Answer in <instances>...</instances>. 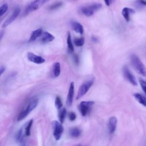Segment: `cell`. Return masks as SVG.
<instances>
[{"label": "cell", "mask_w": 146, "mask_h": 146, "mask_svg": "<svg viewBox=\"0 0 146 146\" xmlns=\"http://www.w3.org/2000/svg\"><path fill=\"white\" fill-rule=\"evenodd\" d=\"M67 48L68 51L70 52H73L74 51V46L72 44L71 36L70 32L68 33L67 36Z\"/></svg>", "instance_id": "20"}, {"label": "cell", "mask_w": 146, "mask_h": 146, "mask_svg": "<svg viewBox=\"0 0 146 146\" xmlns=\"http://www.w3.org/2000/svg\"><path fill=\"white\" fill-rule=\"evenodd\" d=\"M133 96L140 104L146 107V98L144 95L139 93H135L133 94Z\"/></svg>", "instance_id": "17"}, {"label": "cell", "mask_w": 146, "mask_h": 146, "mask_svg": "<svg viewBox=\"0 0 146 146\" xmlns=\"http://www.w3.org/2000/svg\"><path fill=\"white\" fill-rule=\"evenodd\" d=\"M8 9V6L6 3L3 4L0 7V15L1 17L3 16V15L7 11Z\"/></svg>", "instance_id": "26"}, {"label": "cell", "mask_w": 146, "mask_h": 146, "mask_svg": "<svg viewBox=\"0 0 146 146\" xmlns=\"http://www.w3.org/2000/svg\"><path fill=\"white\" fill-rule=\"evenodd\" d=\"M131 63L136 72L146 77V68L137 55L132 54L131 56Z\"/></svg>", "instance_id": "1"}, {"label": "cell", "mask_w": 146, "mask_h": 146, "mask_svg": "<svg viewBox=\"0 0 146 146\" xmlns=\"http://www.w3.org/2000/svg\"><path fill=\"white\" fill-rule=\"evenodd\" d=\"M123 74L124 78L133 86H136L137 85V81L136 80L135 77L133 76V75L131 73V72L129 71V68L125 66L123 68Z\"/></svg>", "instance_id": "9"}, {"label": "cell", "mask_w": 146, "mask_h": 146, "mask_svg": "<svg viewBox=\"0 0 146 146\" xmlns=\"http://www.w3.org/2000/svg\"><path fill=\"white\" fill-rule=\"evenodd\" d=\"M33 120L31 119L26 124V126H25V129H24V131H25V133L26 136H30V134H31L30 131H31V126L33 125Z\"/></svg>", "instance_id": "22"}, {"label": "cell", "mask_w": 146, "mask_h": 146, "mask_svg": "<svg viewBox=\"0 0 146 146\" xmlns=\"http://www.w3.org/2000/svg\"><path fill=\"white\" fill-rule=\"evenodd\" d=\"M93 83H94L93 80H89L83 83L79 88V90L76 97V99L78 100L80 99L82 97H83L88 91L91 87L92 86Z\"/></svg>", "instance_id": "5"}, {"label": "cell", "mask_w": 146, "mask_h": 146, "mask_svg": "<svg viewBox=\"0 0 146 146\" xmlns=\"http://www.w3.org/2000/svg\"><path fill=\"white\" fill-rule=\"evenodd\" d=\"M5 70H6V68L4 66H2L1 67V68H0V74H1V75H2V74L5 71Z\"/></svg>", "instance_id": "32"}, {"label": "cell", "mask_w": 146, "mask_h": 146, "mask_svg": "<svg viewBox=\"0 0 146 146\" xmlns=\"http://www.w3.org/2000/svg\"><path fill=\"white\" fill-rule=\"evenodd\" d=\"M51 125L53 129V135L54 138L56 140H60L64 131L62 123L58 121L54 120L51 123Z\"/></svg>", "instance_id": "3"}, {"label": "cell", "mask_w": 146, "mask_h": 146, "mask_svg": "<svg viewBox=\"0 0 146 146\" xmlns=\"http://www.w3.org/2000/svg\"><path fill=\"white\" fill-rule=\"evenodd\" d=\"M38 99H35L32 100L26 107V108L22 110L19 113L17 117V121H21L24 119L38 105Z\"/></svg>", "instance_id": "2"}, {"label": "cell", "mask_w": 146, "mask_h": 146, "mask_svg": "<svg viewBox=\"0 0 146 146\" xmlns=\"http://www.w3.org/2000/svg\"><path fill=\"white\" fill-rule=\"evenodd\" d=\"M62 5V3L61 2H58L55 3H53L52 5H51L49 7V9L51 10H55L59 7H60Z\"/></svg>", "instance_id": "27"}, {"label": "cell", "mask_w": 146, "mask_h": 146, "mask_svg": "<svg viewBox=\"0 0 146 146\" xmlns=\"http://www.w3.org/2000/svg\"><path fill=\"white\" fill-rule=\"evenodd\" d=\"M81 134V131L79 128L74 127L70 130V135L74 138L79 137Z\"/></svg>", "instance_id": "21"}, {"label": "cell", "mask_w": 146, "mask_h": 146, "mask_svg": "<svg viewBox=\"0 0 146 146\" xmlns=\"http://www.w3.org/2000/svg\"><path fill=\"white\" fill-rule=\"evenodd\" d=\"M55 39V37L53 35L50 34V33L46 31L43 32V34L41 36V42L44 43H48L52 42Z\"/></svg>", "instance_id": "15"}, {"label": "cell", "mask_w": 146, "mask_h": 146, "mask_svg": "<svg viewBox=\"0 0 146 146\" xmlns=\"http://www.w3.org/2000/svg\"><path fill=\"white\" fill-rule=\"evenodd\" d=\"M104 1L107 6H110L113 2V0H104Z\"/></svg>", "instance_id": "30"}, {"label": "cell", "mask_w": 146, "mask_h": 146, "mask_svg": "<svg viewBox=\"0 0 146 146\" xmlns=\"http://www.w3.org/2000/svg\"><path fill=\"white\" fill-rule=\"evenodd\" d=\"M24 135H25V131L23 132V129L22 128H21L17 133L16 135V140L19 143H22L23 141V137H24Z\"/></svg>", "instance_id": "23"}, {"label": "cell", "mask_w": 146, "mask_h": 146, "mask_svg": "<svg viewBox=\"0 0 146 146\" xmlns=\"http://www.w3.org/2000/svg\"><path fill=\"white\" fill-rule=\"evenodd\" d=\"M117 118L115 116H112L110 118L108 121V129L110 134L115 132L117 125Z\"/></svg>", "instance_id": "12"}, {"label": "cell", "mask_w": 146, "mask_h": 146, "mask_svg": "<svg viewBox=\"0 0 146 146\" xmlns=\"http://www.w3.org/2000/svg\"><path fill=\"white\" fill-rule=\"evenodd\" d=\"M71 26H72L73 30L76 33H78L80 35H82L83 34V32H84L83 26L79 22H72Z\"/></svg>", "instance_id": "16"}, {"label": "cell", "mask_w": 146, "mask_h": 146, "mask_svg": "<svg viewBox=\"0 0 146 146\" xmlns=\"http://www.w3.org/2000/svg\"><path fill=\"white\" fill-rule=\"evenodd\" d=\"M92 40L93 41H94V42H96V41H97V39H96V38H94V37H92Z\"/></svg>", "instance_id": "34"}, {"label": "cell", "mask_w": 146, "mask_h": 146, "mask_svg": "<svg viewBox=\"0 0 146 146\" xmlns=\"http://www.w3.org/2000/svg\"><path fill=\"white\" fill-rule=\"evenodd\" d=\"M21 13V9L19 7L15 8L14 11L12 12V13L10 15L9 17H8L3 22L2 27H6L9 25H10L13 22H14L15 19L18 17V16Z\"/></svg>", "instance_id": "8"}, {"label": "cell", "mask_w": 146, "mask_h": 146, "mask_svg": "<svg viewBox=\"0 0 146 146\" xmlns=\"http://www.w3.org/2000/svg\"><path fill=\"white\" fill-rule=\"evenodd\" d=\"M68 117L70 121H74L76 118V115L75 113H74L73 112H70L68 113Z\"/></svg>", "instance_id": "29"}, {"label": "cell", "mask_w": 146, "mask_h": 146, "mask_svg": "<svg viewBox=\"0 0 146 146\" xmlns=\"http://www.w3.org/2000/svg\"><path fill=\"white\" fill-rule=\"evenodd\" d=\"M135 13V10L129 7H124L121 11L122 15L123 16L124 18L127 22L129 21L130 20V15L132 14H134Z\"/></svg>", "instance_id": "13"}, {"label": "cell", "mask_w": 146, "mask_h": 146, "mask_svg": "<svg viewBox=\"0 0 146 146\" xmlns=\"http://www.w3.org/2000/svg\"><path fill=\"white\" fill-rule=\"evenodd\" d=\"M74 43L75 44V46L78 47H81L82 46L84 43V38L81 37V38H75L74 39Z\"/></svg>", "instance_id": "25"}, {"label": "cell", "mask_w": 146, "mask_h": 146, "mask_svg": "<svg viewBox=\"0 0 146 146\" xmlns=\"http://www.w3.org/2000/svg\"><path fill=\"white\" fill-rule=\"evenodd\" d=\"M55 106L56 108L59 110L61 108H62L63 107V103L62 101L60 99V98L59 96H56L55 100Z\"/></svg>", "instance_id": "24"}, {"label": "cell", "mask_w": 146, "mask_h": 146, "mask_svg": "<svg viewBox=\"0 0 146 146\" xmlns=\"http://www.w3.org/2000/svg\"><path fill=\"white\" fill-rule=\"evenodd\" d=\"M95 103L94 101H82L80 102L79 109L82 116H85L88 113L91 107Z\"/></svg>", "instance_id": "7"}, {"label": "cell", "mask_w": 146, "mask_h": 146, "mask_svg": "<svg viewBox=\"0 0 146 146\" xmlns=\"http://www.w3.org/2000/svg\"><path fill=\"white\" fill-rule=\"evenodd\" d=\"M102 6V5L100 3H93L92 5L82 7L81 11L84 15L90 17L92 15L95 11L99 10Z\"/></svg>", "instance_id": "4"}, {"label": "cell", "mask_w": 146, "mask_h": 146, "mask_svg": "<svg viewBox=\"0 0 146 146\" xmlns=\"http://www.w3.org/2000/svg\"><path fill=\"white\" fill-rule=\"evenodd\" d=\"M137 3L141 5L146 6V0H137Z\"/></svg>", "instance_id": "31"}, {"label": "cell", "mask_w": 146, "mask_h": 146, "mask_svg": "<svg viewBox=\"0 0 146 146\" xmlns=\"http://www.w3.org/2000/svg\"><path fill=\"white\" fill-rule=\"evenodd\" d=\"M60 64L59 62H55L52 66V74L54 77H58L60 74Z\"/></svg>", "instance_id": "18"}, {"label": "cell", "mask_w": 146, "mask_h": 146, "mask_svg": "<svg viewBox=\"0 0 146 146\" xmlns=\"http://www.w3.org/2000/svg\"><path fill=\"white\" fill-rule=\"evenodd\" d=\"M42 34H43V31L41 28H39L34 30L31 33V36L29 40V42H33L35 41L36 39L42 36Z\"/></svg>", "instance_id": "14"}, {"label": "cell", "mask_w": 146, "mask_h": 146, "mask_svg": "<svg viewBox=\"0 0 146 146\" xmlns=\"http://www.w3.org/2000/svg\"><path fill=\"white\" fill-rule=\"evenodd\" d=\"M74 62L76 63H78L79 62V59H78V56L76 55H75L74 56Z\"/></svg>", "instance_id": "33"}, {"label": "cell", "mask_w": 146, "mask_h": 146, "mask_svg": "<svg viewBox=\"0 0 146 146\" xmlns=\"http://www.w3.org/2000/svg\"><path fill=\"white\" fill-rule=\"evenodd\" d=\"M139 83L140 84L141 88L143 89V91L146 95V81L142 79H139Z\"/></svg>", "instance_id": "28"}, {"label": "cell", "mask_w": 146, "mask_h": 146, "mask_svg": "<svg viewBox=\"0 0 146 146\" xmlns=\"http://www.w3.org/2000/svg\"><path fill=\"white\" fill-rule=\"evenodd\" d=\"M27 59L29 61L35 64H42L45 62V59L41 56L35 55L30 52L27 54Z\"/></svg>", "instance_id": "10"}, {"label": "cell", "mask_w": 146, "mask_h": 146, "mask_svg": "<svg viewBox=\"0 0 146 146\" xmlns=\"http://www.w3.org/2000/svg\"><path fill=\"white\" fill-rule=\"evenodd\" d=\"M66 108H62L58 110V119L59 120V122H60L62 124L64 123V119L66 115Z\"/></svg>", "instance_id": "19"}, {"label": "cell", "mask_w": 146, "mask_h": 146, "mask_svg": "<svg viewBox=\"0 0 146 146\" xmlns=\"http://www.w3.org/2000/svg\"><path fill=\"white\" fill-rule=\"evenodd\" d=\"M48 1V0H46V1Z\"/></svg>", "instance_id": "35"}, {"label": "cell", "mask_w": 146, "mask_h": 146, "mask_svg": "<svg viewBox=\"0 0 146 146\" xmlns=\"http://www.w3.org/2000/svg\"><path fill=\"white\" fill-rule=\"evenodd\" d=\"M74 83L73 82H71L67 96V100H66V104L68 107L71 106L73 102V97L74 95Z\"/></svg>", "instance_id": "11"}, {"label": "cell", "mask_w": 146, "mask_h": 146, "mask_svg": "<svg viewBox=\"0 0 146 146\" xmlns=\"http://www.w3.org/2000/svg\"><path fill=\"white\" fill-rule=\"evenodd\" d=\"M46 0H34L31 2L26 7L24 15H27L31 12L38 10L46 2Z\"/></svg>", "instance_id": "6"}]
</instances>
